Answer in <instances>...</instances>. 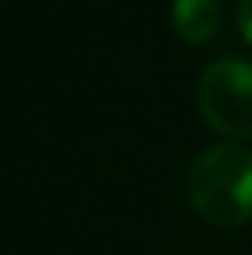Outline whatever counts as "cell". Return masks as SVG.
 <instances>
[{
  "label": "cell",
  "mask_w": 252,
  "mask_h": 255,
  "mask_svg": "<svg viewBox=\"0 0 252 255\" xmlns=\"http://www.w3.org/2000/svg\"><path fill=\"white\" fill-rule=\"evenodd\" d=\"M220 0H172V24L187 45H205L220 30Z\"/></svg>",
  "instance_id": "3"
},
{
  "label": "cell",
  "mask_w": 252,
  "mask_h": 255,
  "mask_svg": "<svg viewBox=\"0 0 252 255\" xmlns=\"http://www.w3.org/2000/svg\"><path fill=\"white\" fill-rule=\"evenodd\" d=\"M238 24L244 39L252 45V0H238Z\"/></svg>",
  "instance_id": "4"
},
{
  "label": "cell",
  "mask_w": 252,
  "mask_h": 255,
  "mask_svg": "<svg viewBox=\"0 0 252 255\" xmlns=\"http://www.w3.org/2000/svg\"><path fill=\"white\" fill-rule=\"evenodd\" d=\"M202 119L223 136H252V63L217 60L199 80Z\"/></svg>",
  "instance_id": "2"
},
{
  "label": "cell",
  "mask_w": 252,
  "mask_h": 255,
  "mask_svg": "<svg viewBox=\"0 0 252 255\" xmlns=\"http://www.w3.org/2000/svg\"><path fill=\"white\" fill-rule=\"evenodd\" d=\"M187 193L196 214L217 229H238L252 220V151L214 145L190 166Z\"/></svg>",
  "instance_id": "1"
}]
</instances>
